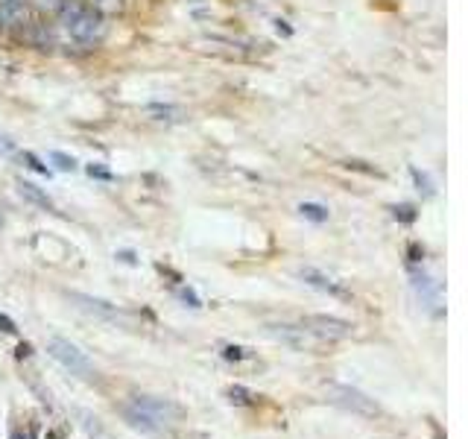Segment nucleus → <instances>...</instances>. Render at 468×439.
Returning <instances> with one entry per match:
<instances>
[{
  "instance_id": "nucleus-1",
  "label": "nucleus",
  "mask_w": 468,
  "mask_h": 439,
  "mask_svg": "<svg viewBox=\"0 0 468 439\" xmlns=\"http://www.w3.org/2000/svg\"><path fill=\"white\" fill-rule=\"evenodd\" d=\"M56 33H59V41L65 44L97 47L106 38L109 23H106V15L88 6L85 0H62V6L56 12Z\"/></svg>"
},
{
  "instance_id": "nucleus-2",
  "label": "nucleus",
  "mask_w": 468,
  "mask_h": 439,
  "mask_svg": "<svg viewBox=\"0 0 468 439\" xmlns=\"http://www.w3.org/2000/svg\"><path fill=\"white\" fill-rule=\"evenodd\" d=\"M47 354H50L53 360H59L70 375H77V378H94V363L85 357V352H80L77 346H73L70 340H65V337H50V340H47Z\"/></svg>"
},
{
  "instance_id": "nucleus-3",
  "label": "nucleus",
  "mask_w": 468,
  "mask_h": 439,
  "mask_svg": "<svg viewBox=\"0 0 468 439\" xmlns=\"http://www.w3.org/2000/svg\"><path fill=\"white\" fill-rule=\"evenodd\" d=\"M325 396L337 407L352 410V413H357V416H378V413H381L375 399H369L366 393H360V389H354V386H346V384H331L325 389Z\"/></svg>"
},
{
  "instance_id": "nucleus-4",
  "label": "nucleus",
  "mask_w": 468,
  "mask_h": 439,
  "mask_svg": "<svg viewBox=\"0 0 468 439\" xmlns=\"http://www.w3.org/2000/svg\"><path fill=\"white\" fill-rule=\"evenodd\" d=\"M302 328L319 340H346L352 334V323L337 320V316H325V313H313L302 320Z\"/></svg>"
},
{
  "instance_id": "nucleus-5",
  "label": "nucleus",
  "mask_w": 468,
  "mask_h": 439,
  "mask_svg": "<svg viewBox=\"0 0 468 439\" xmlns=\"http://www.w3.org/2000/svg\"><path fill=\"white\" fill-rule=\"evenodd\" d=\"M120 413H123V419H126V425H129V428H135V430H141V433H146V436H158V433H164V430H167V425H164L161 419H156L153 413H146V410H143V407H138L135 401L123 404V407H120Z\"/></svg>"
},
{
  "instance_id": "nucleus-6",
  "label": "nucleus",
  "mask_w": 468,
  "mask_h": 439,
  "mask_svg": "<svg viewBox=\"0 0 468 439\" xmlns=\"http://www.w3.org/2000/svg\"><path fill=\"white\" fill-rule=\"evenodd\" d=\"M299 278H302L305 284L316 287V290L328 293V296H337V299H352V293H349L346 287H342L339 281H334L331 276H325L322 270H316V266H302V270H299Z\"/></svg>"
},
{
  "instance_id": "nucleus-7",
  "label": "nucleus",
  "mask_w": 468,
  "mask_h": 439,
  "mask_svg": "<svg viewBox=\"0 0 468 439\" xmlns=\"http://www.w3.org/2000/svg\"><path fill=\"white\" fill-rule=\"evenodd\" d=\"M138 407H143L146 413H153L156 419H161L167 428L173 425L179 416H182V407L179 404H173V401H167V399H156V396H135L132 399Z\"/></svg>"
},
{
  "instance_id": "nucleus-8",
  "label": "nucleus",
  "mask_w": 468,
  "mask_h": 439,
  "mask_svg": "<svg viewBox=\"0 0 468 439\" xmlns=\"http://www.w3.org/2000/svg\"><path fill=\"white\" fill-rule=\"evenodd\" d=\"M70 302H77L82 310H88V313H97V316H103V320H120V310H117V305H109V302H103V299H94V296H85V293H70Z\"/></svg>"
},
{
  "instance_id": "nucleus-9",
  "label": "nucleus",
  "mask_w": 468,
  "mask_h": 439,
  "mask_svg": "<svg viewBox=\"0 0 468 439\" xmlns=\"http://www.w3.org/2000/svg\"><path fill=\"white\" fill-rule=\"evenodd\" d=\"M0 18L6 27H23L30 21V0H0Z\"/></svg>"
},
{
  "instance_id": "nucleus-10",
  "label": "nucleus",
  "mask_w": 468,
  "mask_h": 439,
  "mask_svg": "<svg viewBox=\"0 0 468 439\" xmlns=\"http://www.w3.org/2000/svg\"><path fill=\"white\" fill-rule=\"evenodd\" d=\"M143 112L153 120H158V124H182V120L187 117V112L176 103H146Z\"/></svg>"
},
{
  "instance_id": "nucleus-11",
  "label": "nucleus",
  "mask_w": 468,
  "mask_h": 439,
  "mask_svg": "<svg viewBox=\"0 0 468 439\" xmlns=\"http://www.w3.org/2000/svg\"><path fill=\"white\" fill-rule=\"evenodd\" d=\"M18 193L27 202H33V205H38V208H44V211H56V202L47 197V193L38 188V185H33V182H18Z\"/></svg>"
},
{
  "instance_id": "nucleus-12",
  "label": "nucleus",
  "mask_w": 468,
  "mask_h": 439,
  "mask_svg": "<svg viewBox=\"0 0 468 439\" xmlns=\"http://www.w3.org/2000/svg\"><path fill=\"white\" fill-rule=\"evenodd\" d=\"M410 276H413V287H415L418 296H422L430 308H433V305H439V287L433 284V278H430L428 273H418V270H413Z\"/></svg>"
},
{
  "instance_id": "nucleus-13",
  "label": "nucleus",
  "mask_w": 468,
  "mask_h": 439,
  "mask_svg": "<svg viewBox=\"0 0 468 439\" xmlns=\"http://www.w3.org/2000/svg\"><path fill=\"white\" fill-rule=\"evenodd\" d=\"M299 214L305 220H310V223H325V220H328V208L319 205V202H302L299 205Z\"/></svg>"
},
{
  "instance_id": "nucleus-14",
  "label": "nucleus",
  "mask_w": 468,
  "mask_h": 439,
  "mask_svg": "<svg viewBox=\"0 0 468 439\" xmlns=\"http://www.w3.org/2000/svg\"><path fill=\"white\" fill-rule=\"evenodd\" d=\"M85 4L94 6L97 12H103V15H114V12H123L126 0H85Z\"/></svg>"
},
{
  "instance_id": "nucleus-15",
  "label": "nucleus",
  "mask_w": 468,
  "mask_h": 439,
  "mask_svg": "<svg viewBox=\"0 0 468 439\" xmlns=\"http://www.w3.org/2000/svg\"><path fill=\"white\" fill-rule=\"evenodd\" d=\"M21 161L27 164L30 170H36V173H41V176H50V167L41 164V158H38L36 153H30V150H27V153H21Z\"/></svg>"
},
{
  "instance_id": "nucleus-16",
  "label": "nucleus",
  "mask_w": 468,
  "mask_h": 439,
  "mask_svg": "<svg viewBox=\"0 0 468 439\" xmlns=\"http://www.w3.org/2000/svg\"><path fill=\"white\" fill-rule=\"evenodd\" d=\"M252 393L246 386H240V384H234V386H229V401L232 404H252Z\"/></svg>"
},
{
  "instance_id": "nucleus-17",
  "label": "nucleus",
  "mask_w": 468,
  "mask_h": 439,
  "mask_svg": "<svg viewBox=\"0 0 468 439\" xmlns=\"http://www.w3.org/2000/svg\"><path fill=\"white\" fill-rule=\"evenodd\" d=\"M50 161L62 170V173H73V170H77V158H70V156H65V153H59V150L50 153Z\"/></svg>"
},
{
  "instance_id": "nucleus-18",
  "label": "nucleus",
  "mask_w": 468,
  "mask_h": 439,
  "mask_svg": "<svg viewBox=\"0 0 468 439\" xmlns=\"http://www.w3.org/2000/svg\"><path fill=\"white\" fill-rule=\"evenodd\" d=\"M413 182L418 185V190H425V197H433V182H430L428 173H422V170L413 167Z\"/></svg>"
},
{
  "instance_id": "nucleus-19",
  "label": "nucleus",
  "mask_w": 468,
  "mask_h": 439,
  "mask_svg": "<svg viewBox=\"0 0 468 439\" xmlns=\"http://www.w3.org/2000/svg\"><path fill=\"white\" fill-rule=\"evenodd\" d=\"M392 217H396V220H401V223H415V208L413 205H396V208H392Z\"/></svg>"
},
{
  "instance_id": "nucleus-20",
  "label": "nucleus",
  "mask_w": 468,
  "mask_h": 439,
  "mask_svg": "<svg viewBox=\"0 0 468 439\" xmlns=\"http://www.w3.org/2000/svg\"><path fill=\"white\" fill-rule=\"evenodd\" d=\"M30 6H36L38 12H47V15H56L62 0H30Z\"/></svg>"
},
{
  "instance_id": "nucleus-21",
  "label": "nucleus",
  "mask_w": 468,
  "mask_h": 439,
  "mask_svg": "<svg viewBox=\"0 0 468 439\" xmlns=\"http://www.w3.org/2000/svg\"><path fill=\"white\" fill-rule=\"evenodd\" d=\"M179 299H182L187 308H202V302H200V296H196L193 287H182V290H179Z\"/></svg>"
},
{
  "instance_id": "nucleus-22",
  "label": "nucleus",
  "mask_w": 468,
  "mask_h": 439,
  "mask_svg": "<svg viewBox=\"0 0 468 439\" xmlns=\"http://www.w3.org/2000/svg\"><path fill=\"white\" fill-rule=\"evenodd\" d=\"M88 176H94V179H106V182H111L114 176L109 173V170H103L100 164H88Z\"/></svg>"
},
{
  "instance_id": "nucleus-23",
  "label": "nucleus",
  "mask_w": 468,
  "mask_h": 439,
  "mask_svg": "<svg viewBox=\"0 0 468 439\" xmlns=\"http://www.w3.org/2000/svg\"><path fill=\"white\" fill-rule=\"evenodd\" d=\"M223 357H226V360H243V357H246V349H240V346H226V349H223Z\"/></svg>"
},
{
  "instance_id": "nucleus-24",
  "label": "nucleus",
  "mask_w": 468,
  "mask_h": 439,
  "mask_svg": "<svg viewBox=\"0 0 468 439\" xmlns=\"http://www.w3.org/2000/svg\"><path fill=\"white\" fill-rule=\"evenodd\" d=\"M0 331H4V334H18V325L9 320L6 313H0Z\"/></svg>"
},
{
  "instance_id": "nucleus-25",
  "label": "nucleus",
  "mask_w": 468,
  "mask_h": 439,
  "mask_svg": "<svg viewBox=\"0 0 468 439\" xmlns=\"http://www.w3.org/2000/svg\"><path fill=\"white\" fill-rule=\"evenodd\" d=\"M15 153V143L9 138H0V156H12Z\"/></svg>"
},
{
  "instance_id": "nucleus-26",
  "label": "nucleus",
  "mask_w": 468,
  "mask_h": 439,
  "mask_svg": "<svg viewBox=\"0 0 468 439\" xmlns=\"http://www.w3.org/2000/svg\"><path fill=\"white\" fill-rule=\"evenodd\" d=\"M425 258V249H418V243H413L410 246V261H422Z\"/></svg>"
},
{
  "instance_id": "nucleus-27",
  "label": "nucleus",
  "mask_w": 468,
  "mask_h": 439,
  "mask_svg": "<svg viewBox=\"0 0 468 439\" xmlns=\"http://www.w3.org/2000/svg\"><path fill=\"white\" fill-rule=\"evenodd\" d=\"M27 354H30V346L21 343V346H18V357H27Z\"/></svg>"
},
{
  "instance_id": "nucleus-28",
  "label": "nucleus",
  "mask_w": 468,
  "mask_h": 439,
  "mask_svg": "<svg viewBox=\"0 0 468 439\" xmlns=\"http://www.w3.org/2000/svg\"><path fill=\"white\" fill-rule=\"evenodd\" d=\"M44 439H62V433H47Z\"/></svg>"
},
{
  "instance_id": "nucleus-29",
  "label": "nucleus",
  "mask_w": 468,
  "mask_h": 439,
  "mask_svg": "<svg viewBox=\"0 0 468 439\" xmlns=\"http://www.w3.org/2000/svg\"><path fill=\"white\" fill-rule=\"evenodd\" d=\"M4 30H6V21H4V18H0V33H4Z\"/></svg>"
},
{
  "instance_id": "nucleus-30",
  "label": "nucleus",
  "mask_w": 468,
  "mask_h": 439,
  "mask_svg": "<svg viewBox=\"0 0 468 439\" xmlns=\"http://www.w3.org/2000/svg\"><path fill=\"white\" fill-rule=\"evenodd\" d=\"M12 439H27V436H21V433H12Z\"/></svg>"
}]
</instances>
